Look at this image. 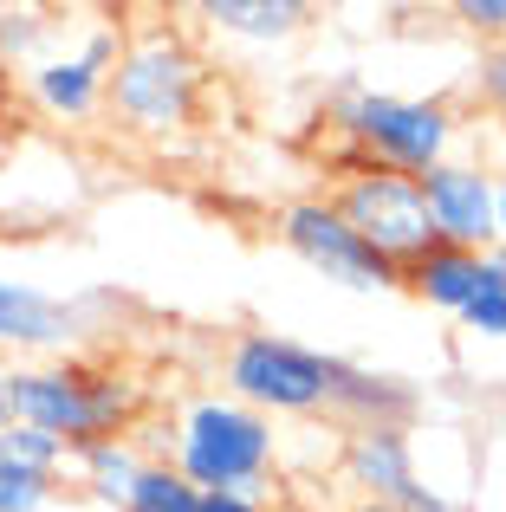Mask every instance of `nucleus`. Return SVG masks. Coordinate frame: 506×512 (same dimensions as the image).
Returning <instances> with one entry per match:
<instances>
[{"mask_svg":"<svg viewBox=\"0 0 506 512\" xmlns=\"http://www.w3.org/2000/svg\"><path fill=\"white\" fill-rule=\"evenodd\" d=\"M52 493H59L52 474H33V467H20V461H0V512H46Z\"/></svg>","mask_w":506,"mask_h":512,"instance_id":"obj_18","label":"nucleus"},{"mask_svg":"<svg viewBox=\"0 0 506 512\" xmlns=\"http://www.w3.org/2000/svg\"><path fill=\"white\" fill-rule=\"evenodd\" d=\"M195 13H202L215 33L253 39V46H279V39H292L305 26V7H299V0H202Z\"/></svg>","mask_w":506,"mask_h":512,"instance_id":"obj_14","label":"nucleus"},{"mask_svg":"<svg viewBox=\"0 0 506 512\" xmlns=\"http://www.w3.org/2000/svg\"><path fill=\"white\" fill-rule=\"evenodd\" d=\"M396 512H461V506L448 500L442 487H429V480H409V493L396 500Z\"/></svg>","mask_w":506,"mask_h":512,"instance_id":"obj_23","label":"nucleus"},{"mask_svg":"<svg viewBox=\"0 0 506 512\" xmlns=\"http://www.w3.org/2000/svg\"><path fill=\"white\" fill-rule=\"evenodd\" d=\"M474 98L494 104V111H506V39L481 46V59H474Z\"/></svg>","mask_w":506,"mask_h":512,"instance_id":"obj_20","label":"nucleus"},{"mask_svg":"<svg viewBox=\"0 0 506 512\" xmlns=\"http://www.w3.org/2000/svg\"><path fill=\"white\" fill-rule=\"evenodd\" d=\"M46 13H33V7H0V59H33L39 46H46Z\"/></svg>","mask_w":506,"mask_h":512,"instance_id":"obj_19","label":"nucleus"},{"mask_svg":"<svg viewBox=\"0 0 506 512\" xmlns=\"http://www.w3.org/2000/svg\"><path fill=\"white\" fill-rule=\"evenodd\" d=\"M273 454H279V435L266 415H253L247 402L234 396H195L176 422V467L195 493H241L247 480H266L273 474Z\"/></svg>","mask_w":506,"mask_h":512,"instance_id":"obj_4","label":"nucleus"},{"mask_svg":"<svg viewBox=\"0 0 506 512\" xmlns=\"http://www.w3.org/2000/svg\"><path fill=\"white\" fill-rule=\"evenodd\" d=\"M344 512H396V506H383V500H351Z\"/></svg>","mask_w":506,"mask_h":512,"instance_id":"obj_26","label":"nucleus"},{"mask_svg":"<svg viewBox=\"0 0 506 512\" xmlns=\"http://www.w3.org/2000/svg\"><path fill=\"white\" fill-rule=\"evenodd\" d=\"M344 480L357 487V500L396 506L409 493V480H416L409 428H351L344 435Z\"/></svg>","mask_w":506,"mask_h":512,"instance_id":"obj_11","label":"nucleus"},{"mask_svg":"<svg viewBox=\"0 0 506 512\" xmlns=\"http://www.w3.org/2000/svg\"><path fill=\"white\" fill-rule=\"evenodd\" d=\"M7 422L52 435L65 454L98 448V441L130 435L137 383L124 370H111V363H85V357L20 363V370H7Z\"/></svg>","mask_w":506,"mask_h":512,"instance_id":"obj_1","label":"nucleus"},{"mask_svg":"<svg viewBox=\"0 0 506 512\" xmlns=\"http://www.w3.org/2000/svg\"><path fill=\"white\" fill-rule=\"evenodd\" d=\"M273 512H299V506H273Z\"/></svg>","mask_w":506,"mask_h":512,"instance_id":"obj_28","label":"nucleus"},{"mask_svg":"<svg viewBox=\"0 0 506 512\" xmlns=\"http://www.w3.org/2000/svg\"><path fill=\"white\" fill-rule=\"evenodd\" d=\"M403 286L416 292L422 305H435V312H468L474 299H481V253H461V247H442L435 240L422 260L403 266Z\"/></svg>","mask_w":506,"mask_h":512,"instance_id":"obj_13","label":"nucleus"},{"mask_svg":"<svg viewBox=\"0 0 506 512\" xmlns=\"http://www.w3.org/2000/svg\"><path fill=\"white\" fill-rule=\"evenodd\" d=\"M461 331H468V338L500 344V338H506V292H481V299L461 312Z\"/></svg>","mask_w":506,"mask_h":512,"instance_id":"obj_22","label":"nucleus"},{"mask_svg":"<svg viewBox=\"0 0 506 512\" xmlns=\"http://www.w3.org/2000/svg\"><path fill=\"white\" fill-rule=\"evenodd\" d=\"M202 91H208V72L176 26H143L137 39H124L111 78H104V104L143 137L189 130L202 117Z\"/></svg>","mask_w":506,"mask_h":512,"instance_id":"obj_2","label":"nucleus"},{"mask_svg":"<svg viewBox=\"0 0 506 512\" xmlns=\"http://www.w3.org/2000/svg\"><path fill=\"white\" fill-rule=\"evenodd\" d=\"M455 13L468 33H481V46H494V39H506V0H455Z\"/></svg>","mask_w":506,"mask_h":512,"instance_id":"obj_21","label":"nucleus"},{"mask_svg":"<svg viewBox=\"0 0 506 512\" xmlns=\"http://www.w3.org/2000/svg\"><path fill=\"white\" fill-rule=\"evenodd\" d=\"M78 338H85L78 305H65V299H52V292L26 286V279L0 273V344H7V350L52 357V350H72Z\"/></svg>","mask_w":506,"mask_h":512,"instance_id":"obj_9","label":"nucleus"},{"mask_svg":"<svg viewBox=\"0 0 506 512\" xmlns=\"http://www.w3.org/2000/svg\"><path fill=\"white\" fill-rule=\"evenodd\" d=\"M26 91L46 117H65V124H85V117L104 111V72L78 52H52V59L26 65Z\"/></svg>","mask_w":506,"mask_h":512,"instance_id":"obj_12","label":"nucleus"},{"mask_svg":"<svg viewBox=\"0 0 506 512\" xmlns=\"http://www.w3.org/2000/svg\"><path fill=\"white\" fill-rule=\"evenodd\" d=\"M416 389L390 370H370V363H351V357H331V396L325 409L344 415L351 428H409L416 415Z\"/></svg>","mask_w":506,"mask_h":512,"instance_id":"obj_10","label":"nucleus"},{"mask_svg":"<svg viewBox=\"0 0 506 512\" xmlns=\"http://www.w3.org/2000/svg\"><path fill=\"white\" fill-rule=\"evenodd\" d=\"M143 461H150V454H143L130 435H117V441H98V448H78V454H72L78 480H85V487L98 493V500L111 506V512L124 506V493H130V480L143 474Z\"/></svg>","mask_w":506,"mask_h":512,"instance_id":"obj_15","label":"nucleus"},{"mask_svg":"<svg viewBox=\"0 0 506 512\" xmlns=\"http://www.w3.org/2000/svg\"><path fill=\"white\" fill-rule=\"evenodd\" d=\"M331 124L357 143V163L396 175H429L455 150V117L442 98H396V91L344 85L331 98Z\"/></svg>","mask_w":506,"mask_h":512,"instance_id":"obj_3","label":"nucleus"},{"mask_svg":"<svg viewBox=\"0 0 506 512\" xmlns=\"http://www.w3.org/2000/svg\"><path fill=\"white\" fill-rule=\"evenodd\" d=\"M195 512H260V506H247L241 493H202V500H195Z\"/></svg>","mask_w":506,"mask_h":512,"instance_id":"obj_24","label":"nucleus"},{"mask_svg":"<svg viewBox=\"0 0 506 512\" xmlns=\"http://www.w3.org/2000/svg\"><path fill=\"white\" fill-rule=\"evenodd\" d=\"M279 240H286L318 279H331V286H351V292H396L403 286V266L370 253L364 240L338 221V208H331L325 195L286 201V208H279Z\"/></svg>","mask_w":506,"mask_h":512,"instance_id":"obj_7","label":"nucleus"},{"mask_svg":"<svg viewBox=\"0 0 506 512\" xmlns=\"http://www.w3.org/2000/svg\"><path fill=\"white\" fill-rule=\"evenodd\" d=\"M494 247L506 253V175H494Z\"/></svg>","mask_w":506,"mask_h":512,"instance_id":"obj_25","label":"nucleus"},{"mask_svg":"<svg viewBox=\"0 0 506 512\" xmlns=\"http://www.w3.org/2000/svg\"><path fill=\"white\" fill-rule=\"evenodd\" d=\"M338 221L364 240L370 253H383L390 266H409L435 247V227H429V208H422V182L416 175H396V169H351L344 188L331 195Z\"/></svg>","mask_w":506,"mask_h":512,"instance_id":"obj_6","label":"nucleus"},{"mask_svg":"<svg viewBox=\"0 0 506 512\" xmlns=\"http://www.w3.org/2000/svg\"><path fill=\"white\" fill-rule=\"evenodd\" d=\"M0 428H7V370H0Z\"/></svg>","mask_w":506,"mask_h":512,"instance_id":"obj_27","label":"nucleus"},{"mask_svg":"<svg viewBox=\"0 0 506 512\" xmlns=\"http://www.w3.org/2000/svg\"><path fill=\"white\" fill-rule=\"evenodd\" d=\"M195 500H202V493H195L169 461H143V474L130 480V493H124L117 512H195Z\"/></svg>","mask_w":506,"mask_h":512,"instance_id":"obj_16","label":"nucleus"},{"mask_svg":"<svg viewBox=\"0 0 506 512\" xmlns=\"http://www.w3.org/2000/svg\"><path fill=\"white\" fill-rule=\"evenodd\" d=\"M422 182V208H429V227L442 247H461V253H487L494 247V175L481 163H435Z\"/></svg>","mask_w":506,"mask_h":512,"instance_id":"obj_8","label":"nucleus"},{"mask_svg":"<svg viewBox=\"0 0 506 512\" xmlns=\"http://www.w3.org/2000/svg\"><path fill=\"white\" fill-rule=\"evenodd\" d=\"M0 461H20V467H33V474H52V480H59L72 454H65L52 435H39V428L7 422V428H0Z\"/></svg>","mask_w":506,"mask_h":512,"instance_id":"obj_17","label":"nucleus"},{"mask_svg":"<svg viewBox=\"0 0 506 512\" xmlns=\"http://www.w3.org/2000/svg\"><path fill=\"white\" fill-rule=\"evenodd\" d=\"M228 376V396L247 402L253 415H318L331 396V357L312 344L273 338V331H241L221 363Z\"/></svg>","mask_w":506,"mask_h":512,"instance_id":"obj_5","label":"nucleus"}]
</instances>
